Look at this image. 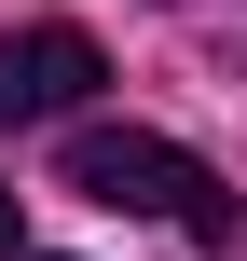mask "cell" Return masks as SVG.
I'll return each mask as SVG.
<instances>
[{
  "instance_id": "cell-1",
  "label": "cell",
  "mask_w": 247,
  "mask_h": 261,
  "mask_svg": "<svg viewBox=\"0 0 247 261\" xmlns=\"http://www.w3.org/2000/svg\"><path fill=\"white\" fill-rule=\"evenodd\" d=\"M69 193H96V206H124V220H179V234H206V248L247 234V193L220 165H193L179 138H151V124H83V138H69Z\"/></svg>"
},
{
  "instance_id": "cell-2",
  "label": "cell",
  "mask_w": 247,
  "mask_h": 261,
  "mask_svg": "<svg viewBox=\"0 0 247 261\" xmlns=\"http://www.w3.org/2000/svg\"><path fill=\"white\" fill-rule=\"evenodd\" d=\"M83 83H110V55H96L83 28H28V41H0V138L83 110Z\"/></svg>"
},
{
  "instance_id": "cell-3",
  "label": "cell",
  "mask_w": 247,
  "mask_h": 261,
  "mask_svg": "<svg viewBox=\"0 0 247 261\" xmlns=\"http://www.w3.org/2000/svg\"><path fill=\"white\" fill-rule=\"evenodd\" d=\"M0 261H28V234H14V193H0Z\"/></svg>"
}]
</instances>
